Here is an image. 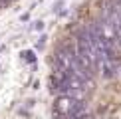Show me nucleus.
I'll return each instance as SVG.
<instances>
[{
	"label": "nucleus",
	"mask_w": 121,
	"mask_h": 119,
	"mask_svg": "<svg viewBox=\"0 0 121 119\" xmlns=\"http://www.w3.org/2000/svg\"><path fill=\"white\" fill-rule=\"evenodd\" d=\"M50 66L56 119H121V0L85 2Z\"/></svg>",
	"instance_id": "nucleus-1"
}]
</instances>
